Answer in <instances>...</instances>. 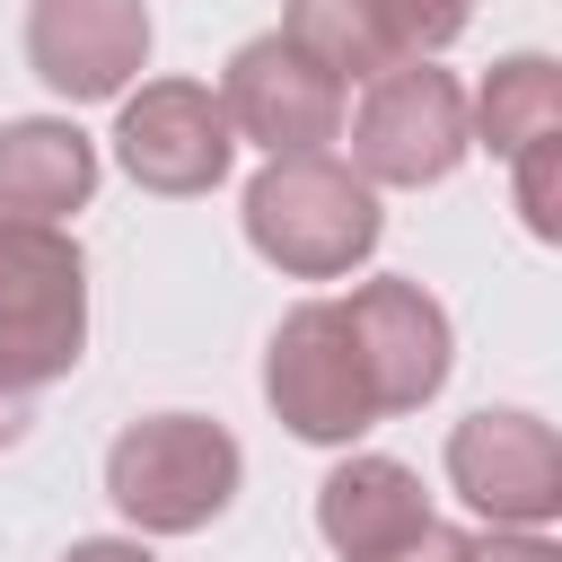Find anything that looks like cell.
Masks as SVG:
<instances>
[{"label": "cell", "mask_w": 562, "mask_h": 562, "mask_svg": "<svg viewBox=\"0 0 562 562\" xmlns=\"http://www.w3.org/2000/svg\"><path fill=\"white\" fill-rule=\"evenodd\" d=\"M114 158L140 193H167V202H193L228 176L237 158V132L220 114V88L202 79H140L123 88V114H114Z\"/></svg>", "instance_id": "7"}, {"label": "cell", "mask_w": 562, "mask_h": 562, "mask_svg": "<svg viewBox=\"0 0 562 562\" xmlns=\"http://www.w3.org/2000/svg\"><path fill=\"white\" fill-rule=\"evenodd\" d=\"M26 430H35V386H18V378L0 369V457H9Z\"/></svg>", "instance_id": "19"}, {"label": "cell", "mask_w": 562, "mask_h": 562, "mask_svg": "<svg viewBox=\"0 0 562 562\" xmlns=\"http://www.w3.org/2000/svg\"><path fill=\"white\" fill-rule=\"evenodd\" d=\"M246 483V448L211 413H140L105 448V501L140 536H202Z\"/></svg>", "instance_id": "1"}, {"label": "cell", "mask_w": 562, "mask_h": 562, "mask_svg": "<svg viewBox=\"0 0 562 562\" xmlns=\"http://www.w3.org/2000/svg\"><path fill=\"white\" fill-rule=\"evenodd\" d=\"M272 35H281L290 53H307L334 88H351V79L369 88L378 70H395L386 44H378V9H369V0H290Z\"/></svg>", "instance_id": "14"}, {"label": "cell", "mask_w": 562, "mask_h": 562, "mask_svg": "<svg viewBox=\"0 0 562 562\" xmlns=\"http://www.w3.org/2000/svg\"><path fill=\"white\" fill-rule=\"evenodd\" d=\"M342 325H351V351L369 369V395H378V422L386 413H422L439 386H448V360H457V334H448V307L386 272V281H360L351 299H334Z\"/></svg>", "instance_id": "8"}, {"label": "cell", "mask_w": 562, "mask_h": 562, "mask_svg": "<svg viewBox=\"0 0 562 562\" xmlns=\"http://www.w3.org/2000/svg\"><path fill=\"white\" fill-rule=\"evenodd\" d=\"M26 61L61 105H105L149 70V0H26Z\"/></svg>", "instance_id": "10"}, {"label": "cell", "mask_w": 562, "mask_h": 562, "mask_svg": "<svg viewBox=\"0 0 562 562\" xmlns=\"http://www.w3.org/2000/svg\"><path fill=\"white\" fill-rule=\"evenodd\" d=\"M61 562H149V544H132V536H79Z\"/></svg>", "instance_id": "20"}, {"label": "cell", "mask_w": 562, "mask_h": 562, "mask_svg": "<svg viewBox=\"0 0 562 562\" xmlns=\"http://www.w3.org/2000/svg\"><path fill=\"white\" fill-rule=\"evenodd\" d=\"M220 114H228V132L255 140L263 158H316L325 140H342V88H334L307 53H290L281 35H255V44L228 53V70H220Z\"/></svg>", "instance_id": "9"}, {"label": "cell", "mask_w": 562, "mask_h": 562, "mask_svg": "<svg viewBox=\"0 0 562 562\" xmlns=\"http://www.w3.org/2000/svg\"><path fill=\"white\" fill-rule=\"evenodd\" d=\"M509 176H518V220L553 246V237H562V140L518 149V158H509Z\"/></svg>", "instance_id": "16"}, {"label": "cell", "mask_w": 562, "mask_h": 562, "mask_svg": "<svg viewBox=\"0 0 562 562\" xmlns=\"http://www.w3.org/2000/svg\"><path fill=\"white\" fill-rule=\"evenodd\" d=\"M430 527V492L404 457H378V448H351L325 483H316V536L342 553V562H386L395 544H413Z\"/></svg>", "instance_id": "11"}, {"label": "cell", "mask_w": 562, "mask_h": 562, "mask_svg": "<svg viewBox=\"0 0 562 562\" xmlns=\"http://www.w3.org/2000/svg\"><path fill=\"white\" fill-rule=\"evenodd\" d=\"M474 132H465V88L457 70L439 61H395L360 88L351 105V176L360 184H395V193H422V184H448L465 167Z\"/></svg>", "instance_id": "3"}, {"label": "cell", "mask_w": 562, "mask_h": 562, "mask_svg": "<svg viewBox=\"0 0 562 562\" xmlns=\"http://www.w3.org/2000/svg\"><path fill=\"white\" fill-rule=\"evenodd\" d=\"M378 184H360L334 149L316 158H263L246 184V246L290 281H342L378 255Z\"/></svg>", "instance_id": "2"}, {"label": "cell", "mask_w": 562, "mask_h": 562, "mask_svg": "<svg viewBox=\"0 0 562 562\" xmlns=\"http://www.w3.org/2000/svg\"><path fill=\"white\" fill-rule=\"evenodd\" d=\"M448 492L492 527H553L562 518V439L544 413L483 404L448 430Z\"/></svg>", "instance_id": "6"}, {"label": "cell", "mask_w": 562, "mask_h": 562, "mask_svg": "<svg viewBox=\"0 0 562 562\" xmlns=\"http://www.w3.org/2000/svg\"><path fill=\"white\" fill-rule=\"evenodd\" d=\"M88 351V263L44 220H0V369L18 386L70 378Z\"/></svg>", "instance_id": "4"}, {"label": "cell", "mask_w": 562, "mask_h": 562, "mask_svg": "<svg viewBox=\"0 0 562 562\" xmlns=\"http://www.w3.org/2000/svg\"><path fill=\"white\" fill-rule=\"evenodd\" d=\"M369 9H378L386 61H430L474 26V0H369Z\"/></svg>", "instance_id": "15"}, {"label": "cell", "mask_w": 562, "mask_h": 562, "mask_svg": "<svg viewBox=\"0 0 562 562\" xmlns=\"http://www.w3.org/2000/svg\"><path fill=\"white\" fill-rule=\"evenodd\" d=\"M465 132L492 158H518L536 140H562V61L553 53H509L492 61V79L465 97Z\"/></svg>", "instance_id": "13"}, {"label": "cell", "mask_w": 562, "mask_h": 562, "mask_svg": "<svg viewBox=\"0 0 562 562\" xmlns=\"http://www.w3.org/2000/svg\"><path fill=\"white\" fill-rule=\"evenodd\" d=\"M263 404L290 439L307 448H351L369 422H378V395H369V369L351 351V325L334 299H299L272 342H263Z\"/></svg>", "instance_id": "5"}, {"label": "cell", "mask_w": 562, "mask_h": 562, "mask_svg": "<svg viewBox=\"0 0 562 562\" xmlns=\"http://www.w3.org/2000/svg\"><path fill=\"white\" fill-rule=\"evenodd\" d=\"M97 193V140L70 114H18L0 123V220L61 228Z\"/></svg>", "instance_id": "12"}, {"label": "cell", "mask_w": 562, "mask_h": 562, "mask_svg": "<svg viewBox=\"0 0 562 562\" xmlns=\"http://www.w3.org/2000/svg\"><path fill=\"white\" fill-rule=\"evenodd\" d=\"M474 562H562L536 527H492V536H474Z\"/></svg>", "instance_id": "18"}, {"label": "cell", "mask_w": 562, "mask_h": 562, "mask_svg": "<svg viewBox=\"0 0 562 562\" xmlns=\"http://www.w3.org/2000/svg\"><path fill=\"white\" fill-rule=\"evenodd\" d=\"M386 562H474V536H465V527H439V518H430V527H422L413 544H395Z\"/></svg>", "instance_id": "17"}]
</instances>
